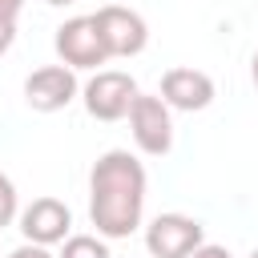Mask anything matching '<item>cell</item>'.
I'll list each match as a JSON object with an SVG mask.
<instances>
[{
    "mask_svg": "<svg viewBox=\"0 0 258 258\" xmlns=\"http://www.w3.org/2000/svg\"><path fill=\"white\" fill-rule=\"evenodd\" d=\"M73 230V210L60 198H36L32 206L20 210V234L32 246H56Z\"/></svg>",
    "mask_w": 258,
    "mask_h": 258,
    "instance_id": "obj_7",
    "label": "cell"
},
{
    "mask_svg": "<svg viewBox=\"0 0 258 258\" xmlns=\"http://www.w3.org/2000/svg\"><path fill=\"white\" fill-rule=\"evenodd\" d=\"M8 258H56V254H48V246H32V242H24V246H16Z\"/></svg>",
    "mask_w": 258,
    "mask_h": 258,
    "instance_id": "obj_12",
    "label": "cell"
},
{
    "mask_svg": "<svg viewBox=\"0 0 258 258\" xmlns=\"http://www.w3.org/2000/svg\"><path fill=\"white\" fill-rule=\"evenodd\" d=\"M12 40H16V24H8V20H0V56L12 48Z\"/></svg>",
    "mask_w": 258,
    "mask_h": 258,
    "instance_id": "obj_15",
    "label": "cell"
},
{
    "mask_svg": "<svg viewBox=\"0 0 258 258\" xmlns=\"http://www.w3.org/2000/svg\"><path fill=\"white\" fill-rule=\"evenodd\" d=\"M44 4H73V0H44Z\"/></svg>",
    "mask_w": 258,
    "mask_h": 258,
    "instance_id": "obj_17",
    "label": "cell"
},
{
    "mask_svg": "<svg viewBox=\"0 0 258 258\" xmlns=\"http://www.w3.org/2000/svg\"><path fill=\"white\" fill-rule=\"evenodd\" d=\"M56 56L69 64V69H97L109 60V44L97 28L93 16H73L56 28Z\"/></svg>",
    "mask_w": 258,
    "mask_h": 258,
    "instance_id": "obj_3",
    "label": "cell"
},
{
    "mask_svg": "<svg viewBox=\"0 0 258 258\" xmlns=\"http://www.w3.org/2000/svg\"><path fill=\"white\" fill-rule=\"evenodd\" d=\"M145 210V165L129 149H109L89 173V218L101 238H129Z\"/></svg>",
    "mask_w": 258,
    "mask_h": 258,
    "instance_id": "obj_1",
    "label": "cell"
},
{
    "mask_svg": "<svg viewBox=\"0 0 258 258\" xmlns=\"http://www.w3.org/2000/svg\"><path fill=\"white\" fill-rule=\"evenodd\" d=\"M56 258H113V254L97 234H73V238H64Z\"/></svg>",
    "mask_w": 258,
    "mask_h": 258,
    "instance_id": "obj_10",
    "label": "cell"
},
{
    "mask_svg": "<svg viewBox=\"0 0 258 258\" xmlns=\"http://www.w3.org/2000/svg\"><path fill=\"white\" fill-rule=\"evenodd\" d=\"M189 258H234V254H230L226 246H214V242H202V246H198V250H194Z\"/></svg>",
    "mask_w": 258,
    "mask_h": 258,
    "instance_id": "obj_13",
    "label": "cell"
},
{
    "mask_svg": "<svg viewBox=\"0 0 258 258\" xmlns=\"http://www.w3.org/2000/svg\"><path fill=\"white\" fill-rule=\"evenodd\" d=\"M202 242V222L189 214H157L145 230V250L153 258H189Z\"/></svg>",
    "mask_w": 258,
    "mask_h": 258,
    "instance_id": "obj_5",
    "label": "cell"
},
{
    "mask_svg": "<svg viewBox=\"0 0 258 258\" xmlns=\"http://www.w3.org/2000/svg\"><path fill=\"white\" fill-rule=\"evenodd\" d=\"M129 129H133L137 149L149 157H165L173 149V121H169V105L161 97L137 93L129 105Z\"/></svg>",
    "mask_w": 258,
    "mask_h": 258,
    "instance_id": "obj_2",
    "label": "cell"
},
{
    "mask_svg": "<svg viewBox=\"0 0 258 258\" xmlns=\"http://www.w3.org/2000/svg\"><path fill=\"white\" fill-rule=\"evenodd\" d=\"M250 258H258V250H250Z\"/></svg>",
    "mask_w": 258,
    "mask_h": 258,
    "instance_id": "obj_18",
    "label": "cell"
},
{
    "mask_svg": "<svg viewBox=\"0 0 258 258\" xmlns=\"http://www.w3.org/2000/svg\"><path fill=\"white\" fill-rule=\"evenodd\" d=\"M161 101L181 113H198L214 101V81L202 69H169L161 77Z\"/></svg>",
    "mask_w": 258,
    "mask_h": 258,
    "instance_id": "obj_9",
    "label": "cell"
},
{
    "mask_svg": "<svg viewBox=\"0 0 258 258\" xmlns=\"http://www.w3.org/2000/svg\"><path fill=\"white\" fill-rule=\"evenodd\" d=\"M16 185H12V177L8 173H0V230L4 226H12V218H16Z\"/></svg>",
    "mask_w": 258,
    "mask_h": 258,
    "instance_id": "obj_11",
    "label": "cell"
},
{
    "mask_svg": "<svg viewBox=\"0 0 258 258\" xmlns=\"http://www.w3.org/2000/svg\"><path fill=\"white\" fill-rule=\"evenodd\" d=\"M20 8H24V0H0V20H8V24H16V16H20Z\"/></svg>",
    "mask_w": 258,
    "mask_h": 258,
    "instance_id": "obj_14",
    "label": "cell"
},
{
    "mask_svg": "<svg viewBox=\"0 0 258 258\" xmlns=\"http://www.w3.org/2000/svg\"><path fill=\"white\" fill-rule=\"evenodd\" d=\"M73 97H77V77L69 64H44V69L28 73V81H24V101L36 113H56Z\"/></svg>",
    "mask_w": 258,
    "mask_h": 258,
    "instance_id": "obj_8",
    "label": "cell"
},
{
    "mask_svg": "<svg viewBox=\"0 0 258 258\" xmlns=\"http://www.w3.org/2000/svg\"><path fill=\"white\" fill-rule=\"evenodd\" d=\"M93 20H97V28H101V36L109 44V56H137L145 48V40H149V28L133 8L105 4V8L93 12Z\"/></svg>",
    "mask_w": 258,
    "mask_h": 258,
    "instance_id": "obj_6",
    "label": "cell"
},
{
    "mask_svg": "<svg viewBox=\"0 0 258 258\" xmlns=\"http://www.w3.org/2000/svg\"><path fill=\"white\" fill-rule=\"evenodd\" d=\"M250 77H254V85H258V52H254V60H250Z\"/></svg>",
    "mask_w": 258,
    "mask_h": 258,
    "instance_id": "obj_16",
    "label": "cell"
},
{
    "mask_svg": "<svg viewBox=\"0 0 258 258\" xmlns=\"http://www.w3.org/2000/svg\"><path fill=\"white\" fill-rule=\"evenodd\" d=\"M137 97V81L121 69H101L89 85H85V109L97 121H121L129 117V105Z\"/></svg>",
    "mask_w": 258,
    "mask_h": 258,
    "instance_id": "obj_4",
    "label": "cell"
}]
</instances>
